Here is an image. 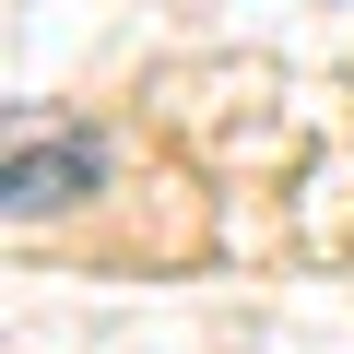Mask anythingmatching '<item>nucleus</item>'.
<instances>
[{"mask_svg": "<svg viewBox=\"0 0 354 354\" xmlns=\"http://www.w3.org/2000/svg\"><path fill=\"white\" fill-rule=\"evenodd\" d=\"M106 177V142L95 130H59V142H12V213H59Z\"/></svg>", "mask_w": 354, "mask_h": 354, "instance_id": "nucleus-1", "label": "nucleus"}]
</instances>
